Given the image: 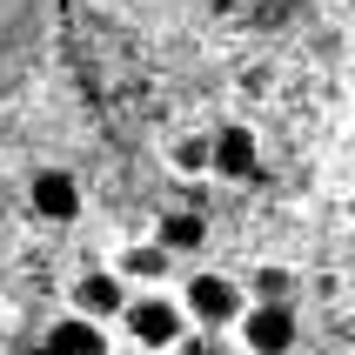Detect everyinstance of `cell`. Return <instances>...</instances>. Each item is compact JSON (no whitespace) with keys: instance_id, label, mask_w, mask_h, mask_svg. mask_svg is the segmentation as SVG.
I'll return each instance as SVG.
<instances>
[{"instance_id":"1","label":"cell","mask_w":355,"mask_h":355,"mask_svg":"<svg viewBox=\"0 0 355 355\" xmlns=\"http://www.w3.org/2000/svg\"><path fill=\"white\" fill-rule=\"evenodd\" d=\"M121 336L135 342V349L175 355L181 342H188V315H181V302L168 295V288H141V295H128V309H121Z\"/></svg>"},{"instance_id":"2","label":"cell","mask_w":355,"mask_h":355,"mask_svg":"<svg viewBox=\"0 0 355 355\" xmlns=\"http://www.w3.org/2000/svg\"><path fill=\"white\" fill-rule=\"evenodd\" d=\"M175 302H181V315H188V329H235V315L248 309V288L235 275H221V268H195L175 288Z\"/></svg>"},{"instance_id":"3","label":"cell","mask_w":355,"mask_h":355,"mask_svg":"<svg viewBox=\"0 0 355 355\" xmlns=\"http://www.w3.org/2000/svg\"><path fill=\"white\" fill-rule=\"evenodd\" d=\"M302 342V315L288 302H255L235 315V355H295Z\"/></svg>"},{"instance_id":"4","label":"cell","mask_w":355,"mask_h":355,"mask_svg":"<svg viewBox=\"0 0 355 355\" xmlns=\"http://www.w3.org/2000/svg\"><path fill=\"white\" fill-rule=\"evenodd\" d=\"M27 208H34L47 228H74L80 208H87V195H80V181L67 175V168H34V181H27Z\"/></svg>"},{"instance_id":"5","label":"cell","mask_w":355,"mask_h":355,"mask_svg":"<svg viewBox=\"0 0 355 355\" xmlns=\"http://www.w3.org/2000/svg\"><path fill=\"white\" fill-rule=\"evenodd\" d=\"M121 309H128V282L114 275V268H87V275L67 288V315L94 322V329H107V322H121Z\"/></svg>"},{"instance_id":"6","label":"cell","mask_w":355,"mask_h":355,"mask_svg":"<svg viewBox=\"0 0 355 355\" xmlns=\"http://www.w3.org/2000/svg\"><path fill=\"white\" fill-rule=\"evenodd\" d=\"M261 168V141L248 128H215L208 135V175L215 181H248Z\"/></svg>"},{"instance_id":"7","label":"cell","mask_w":355,"mask_h":355,"mask_svg":"<svg viewBox=\"0 0 355 355\" xmlns=\"http://www.w3.org/2000/svg\"><path fill=\"white\" fill-rule=\"evenodd\" d=\"M40 355H107V329H94V322H80V315H60L40 336Z\"/></svg>"},{"instance_id":"8","label":"cell","mask_w":355,"mask_h":355,"mask_svg":"<svg viewBox=\"0 0 355 355\" xmlns=\"http://www.w3.org/2000/svg\"><path fill=\"white\" fill-rule=\"evenodd\" d=\"M161 248V255H195L201 241H208V221L195 215V208H168V215L155 221V235H148Z\"/></svg>"},{"instance_id":"9","label":"cell","mask_w":355,"mask_h":355,"mask_svg":"<svg viewBox=\"0 0 355 355\" xmlns=\"http://www.w3.org/2000/svg\"><path fill=\"white\" fill-rule=\"evenodd\" d=\"M168 261H175V255H161L155 241H135V248H121V255L107 261V268H114V275L128 282V295H141V288H155V282L168 275Z\"/></svg>"},{"instance_id":"10","label":"cell","mask_w":355,"mask_h":355,"mask_svg":"<svg viewBox=\"0 0 355 355\" xmlns=\"http://www.w3.org/2000/svg\"><path fill=\"white\" fill-rule=\"evenodd\" d=\"M27 34H34V0H0V80L20 67Z\"/></svg>"},{"instance_id":"11","label":"cell","mask_w":355,"mask_h":355,"mask_svg":"<svg viewBox=\"0 0 355 355\" xmlns=\"http://www.w3.org/2000/svg\"><path fill=\"white\" fill-rule=\"evenodd\" d=\"M168 168L175 175H208V135H175L168 141Z\"/></svg>"},{"instance_id":"12","label":"cell","mask_w":355,"mask_h":355,"mask_svg":"<svg viewBox=\"0 0 355 355\" xmlns=\"http://www.w3.org/2000/svg\"><path fill=\"white\" fill-rule=\"evenodd\" d=\"M175 355H235V349H221V342H195V336H188Z\"/></svg>"},{"instance_id":"13","label":"cell","mask_w":355,"mask_h":355,"mask_svg":"<svg viewBox=\"0 0 355 355\" xmlns=\"http://www.w3.org/2000/svg\"><path fill=\"white\" fill-rule=\"evenodd\" d=\"M34 355H40V349H34Z\"/></svg>"}]
</instances>
